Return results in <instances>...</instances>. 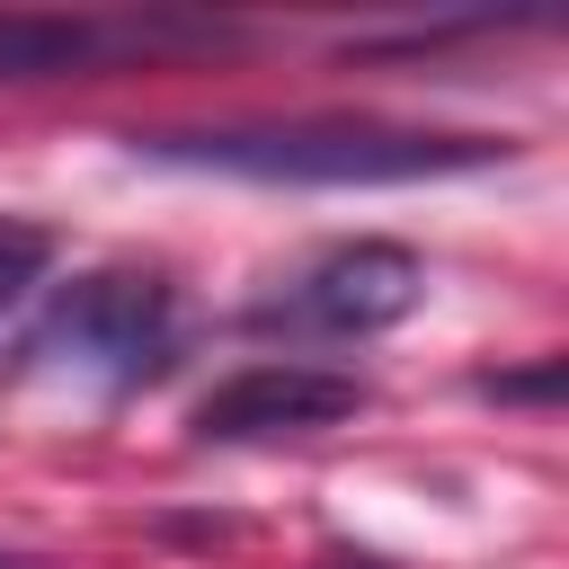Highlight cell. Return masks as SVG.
<instances>
[{"instance_id": "1", "label": "cell", "mask_w": 569, "mask_h": 569, "mask_svg": "<svg viewBox=\"0 0 569 569\" xmlns=\"http://www.w3.org/2000/svg\"><path fill=\"white\" fill-rule=\"evenodd\" d=\"M133 151L160 160V169H213V178H249V187H418V178L498 169L516 142L507 133L382 124V116H276V124L133 133Z\"/></svg>"}, {"instance_id": "2", "label": "cell", "mask_w": 569, "mask_h": 569, "mask_svg": "<svg viewBox=\"0 0 569 569\" xmlns=\"http://www.w3.org/2000/svg\"><path fill=\"white\" fill-rule=\"evenodd\" d=\"M178 347H187V311L160 267H80L71 284L44 293L9 373H18V391L107 409V400H133L142 382H160L178 365Z\"/></svg>"}, {"instance_id": "3", "label": "cell", "mask_w": 569, "mask_h": 569, "mask_svg": "<svg viewBox=\"0 0 569 569\" xmlns=\"http://www.w3.org/2000/svg\"><path fill=\"white\" fill-rule=\"evenodd\" d=\"M427 302V258L400 240H338L320 258H302L293 276H276V293L249 302V329L293 338V347H356L400 329Z\"/></svg>"}, {"instance_id": "4", "label": "cell", "mask_w": 569, "mask_h": 569, "mask_svg": "<svg viewBox=\"0 0 569 569\" xmlns=\"http://www.w3.org/2000/svg\"><path fill=\"white\" fill-rule=\"evenodd\" d=\"M373 391L338 365L311 356H258L231 382H213L196 400V445H276V436H320L338 418H356Z\"/></svg>"}, {"instance_id": "5", "label": "cell", "mask_w": 569, "mask_h": 569, "mask_svg": "<svg viewBox=\"0 0 569 569\" xmlns=\"http://www.w3.org/2000/svg\"><path fill=\"white\" fill-rule=\"evenodd\" d=\"M213 36L196 18H36V9H0V80H80L107 62H133L151 44H187Z\"/></svg>"}, {"instance_id": "6", "label": "cell", "mask_w": 569, "mask_h": 569, "mask_svg": "<svg viewBox=\"0 0 569 569\" xmlns=\"http://www.w3.org/2000/svg\"><path fill=\"white\" fill-rule=\"evenodd\" d=\"M53 231L44 222H27V213H0V311H18L36 284H44V267H53Z\"/></svg>"}, {"instance_id": "7", "label": "cell", "mask_w": 569, "mask_h": 569, "mask_svg": "<svg viewBox=\"0 0 569 569\" xmlns=\"http://www.w3.org/2000/svg\"><path fill=\"white\" fill-rule=\"evenodd\" d=\"M480 391H498V400H551L560 391V356H542L533 373H489Z\"/></svg>"}, {"instance_id": "8", "label": "cell", "mask_w": 569, "mask_h": 569, "mask_svg": "<svg viewBox=\"0 0 569 569\" xmlns=\"http://www.w3.org/2000/svg\"><path fill=\"white\" fill-rule=\"evenodd\" d=\"M329 569H373V560H347V551H329Z\"/></svg>"}, {"instance_id": "9", "label": "cell", "mask_w": 569, "mask_h": 569, "mask_svg": "<svg viewBox=\"0 0 569 569\" xmlns=\"http://www.w3.org/2000/svg\"><path fill=\"white\" fill-rule=\"evenodd\" d=\"M0 569H27V560H9V551H0Z\"/></svg>"}]
</instances>
